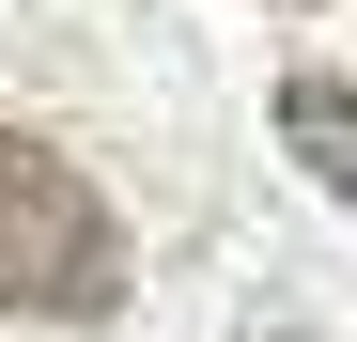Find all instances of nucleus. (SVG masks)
I'll use <instances>...</instances> for the list:
<instances>
[{"label":"nucleus","instance_id":"obj_1","mask_svg":"<svg viewBox=\"0 0 357 342\" xmlns=\"http://www.w3.org/2000/svg\"><path fill=\"white\" fill-rule=\"evenodd\" d=\"M0 296L47 311V327H93L125 296V218L78 187L63 140H31L16 109H0Z\"/></svg>","mask_w":357,"mask_h":342},{"label":"nucleus","instance_id":"obj_2","mask_svg":"<svg viewBox=\"0 0 357 342\" xmlns=\"http://www.w3.org/2000/svg\"><path fill=\"white\" fill-rule=\"evenodd\" d=\"M280 156H311V187H326V202H357V78L295 63V78H280Z\"/></svg>","mask_w":357,"mask_h":342}]
</instances>
